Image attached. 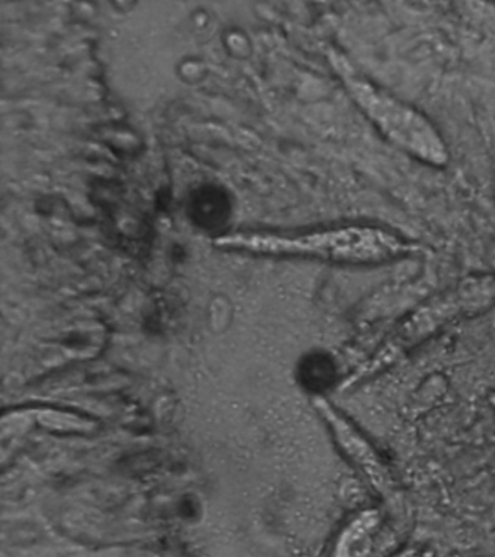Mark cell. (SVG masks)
Instances as JSON below:
<instances>
[{"label": "cell", "mask_w": 495, "mask_h": 557, "mask_svg": "<svg viewBox=\"0 0 495 557\" xmlns=\"http://www.w3.org/2000/svg\"><path fill=\"white\" fill-rule=\"evenodd\" d=\"M215 246L350 264L384 263L411 250V243L401 235L372 224L341 225L295 235L228 234L215 239Z\"/></svg>", "instance_id": "1"}, {"label": "cell", "mask_w": 495, "mask_h": 557, "mask_svg": "<svg viewBox=\"0 0 495 557\" xmlns=\"http://www.w3.org/2000/svg\"><path fill=\"white\" fill-rule=\"evenodd\" d=\"M337 69L360 111L389 143L434 168L449 161L445 139L424 113L356 72L346 60L338 59Z\"/></svg>", "instance_id": "2"}]
</instances>
